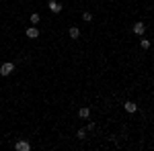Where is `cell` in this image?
<instances>
[{"label": "cell", "instance_id": "6da1fadb", "mask_svg": "<svg viewBox=\"0 0 154 151\" xmlns=\"http://www.w3.org/2000/svg\"><path fill=\"white\" fill-rule=\"evenodd\" d=\"M11 74H14V63H11V61H6V63H2L0 65V76H11Z\"/></svg>", "mask_w": 154, "mask_h": 151}, {"label": "cell", "instance_id": "7a4b0ae2", "mask_svg": "<svg viewBox=\"0 0 154 151\" xmlns=\"http://www.w3.org/2000/svg\"><path fill=\"white\" fill-rule=\"evenodd\" d=\"M48 8L54 12V14H60V12H62V4H60L58 0H49V2H48Z\"/></svg>", "mask_w": 154, "mask_h": 151}, {"label": "cell", "instance_id": "3957f363", "mask_svg": "<svg viewBox=\"0 0 154 151\" xmlns=\"http://www.w3.org/2000/svg\"><path fill=\"white\" fill-rule=\"evenodd\" d=\"M14 149L17 151H29L31 149V143H29V141H17V145H14Z\"/></svg>", "mask_w": 154, "mask_h": 151}, {"label": "cell", "instance_id": "277c9868", "mask_svg": "<svg viewBox=\"0 0 154 151\" xmlns=\"http://www.w3.org/2000/svg\"><path fill=\"white\" fill-rule=\"evenodd\" d=\"M25 35L29 37V39H37V37H39V29H37V27H29V29L25 31Z\"/></svg>", "mask_w": 154, "mask_h": 151}, {"label": "cell", "instance_id": "5b68a950", "mask_svg": "<svg viewBox=\"0 0 154 151\" xmlns=\"http://www.w3.org/2000/svg\"><path fill=\"white\" fill-rule=\"evenodd\" d=\"M123 108H125V112H130V115H134V112L138 110V104H136V102H131V100H128V102L123 104Z\"/></svg>", "mask_w": 154, "mask_h": 151}, {"label": "cell", "instance_id": "8992f818", "mask_svg": "<svg viewBox=\"0 0 154 151\" xmlns=\"http://www.w3.org/2000/svg\"><path fill=\"white\" fill-rule=\"evenodd\" d=\"M144 31H146V25L140 21V23H134V33L136 35H144Z\"/></svg>", "mask_w": 154, "mask_h": 151}, {"label": "cell", "instance_id": "52a82bcc", "mask_svg": "<svg viewBox=\"0 0 154 151\" xmlns=\"http://www.w3.org/2000/svg\"><path fill=\"white\" fill-rule=\"evenodd\" d=\"M78 116H80V118H88V116H91V108H88V106H82V108L78 110Z\"/></svg>", "mask_w": 154, "mask_h": 151}, {"label": "cell", "instance_id": "ba28073f", "mask_svg": "<svg viewBox=\"0 0 154 151\" xmlns=\"http://www.w3.org/2000/svg\"><path fill=\"white\" fill-rule=\"evenodd\" d=\"M68 35H70V39H78V37H80V31H78V27H70Z\"/></svg>", "mask_w": 154, "mask_h": 151}, {"label": "cell", "instance_id": "9c48e42d", "mask_svg": "<svg viewBox=\"0 0 154 151\" xmlns=\"http://www.w3.org/2000/svg\"><path fill=\"white\" fill-rule=\"evenodd\" d=\"M29 21H31V23H33V25H39V23H41V16H39L37 12H33V14L29 16Z\"/></svg>", "mask_w": 154, "mask_h": 151}, {"label": "cell", "instance_id": "30bf717a", "mask_svg": "<svg viewBox=\"0 0 154 151\" xmlns=\"http://www.w3.org/2000/svg\"><path fill=\"white\" fill-rule=\"evenodd\" d=\"M82 21H84V23H91V21H93V12H84Z\"/></svg>", "mask_w": 154, "mask_h": 151}, {"label": "cell", "instance_id": "8fae6325", "mask_svg": "<svg viewBox=\"0 0 154 151\" xmlns=\"http://www.w3.org/2000/svg\"><path fill=\"white\" fill-rule=\"evenodd\" d=\"M76 137H78V139H86V129H78Z\"/></svg>", "mask_w": 154, "mask_h": 151}, {"label": "cell", "instance_id": "7c38bea8", "mask_svg": "<svg viewBox=\"0 0 154 151\" xmlns=\"http://www.w3.org/2000/svg\"><path fill=\"white\" fill-rule=\"evenodd\" d=\"M140 47H142V49H150V41H148V39H142V41H140Z\"/></svg>", "mask_w": 154, "mask_h": 151}]
</instances>
